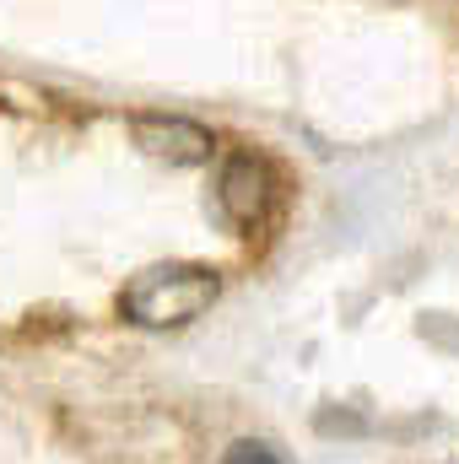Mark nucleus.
<instances>
[{"label": "nucleus", "mask_w": 459, "mask_h": 464, "mask_svg": "<svg viewBox=\"0 0 459 464\" xmlns=\"http://www.w3.org/2000/svg\"><path fill=\"white\" fill-rule=\"evenodd\" d=\"M217 297H222V276L211 265L168 259V265H146L124 281L119 314L141 330H179V324H195L200 314H211Z\"/></svg>", "instance_id": "obj_1"}, {"label": "nucleus", "mask_w": 459, "mask_h": 464, "mask_svg": "<svg viewBox=\"0 0 459 464\" xmlns=\"http://www.w3.org/2000/svg\"><path fill=\"white\" fill-rule=\"evenodd\" d=\"M217 200H222L232 227H243V232L265 227L270 222V206H276V173H270V162L265 157H249V151L228 157L222 184H217Z\"/></svg>", "instance_id": "obj_2"}, {"label": "nucleus", "mask_w": 459, "mask_h": 464, "mask_svg": "<svg viewBox=\"0 0 459 464\" xmlns=\"http://www.w3.org/2000/svg\"><path fill=\"white\" fill-rule=\"evenodd\" d=\"M135 146H146L151 157L173 162V168H195V162H211L217 140L211 130H200L195 119H168V114H141L135 124Z\"/></svg>", "instance_id": "obj_3"}, {"label": "nucleus", "mask_w": 459, "mask_h": 464, "mask_svg": "<svg viewBox=\"0 0 459 464\" xmlns=\"http://www.w3.org/2000/svg\"><path fill=\"white\" fill-rule=\"evenodd\" d=\"M222 464H281V459H276L265 443H249V438H243V443H232L228 449V459Z\"/></svg>", "instance_id": "obj_4"}]
</instances>
